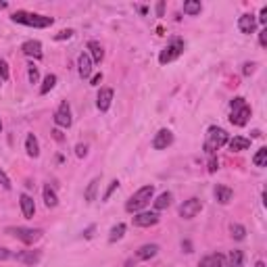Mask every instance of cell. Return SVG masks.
Wrapping results in <instances>:
<instances>
[{
	"label": "cell",
	"instance_id": "cell-22",
	"mask_svg": "<svg viewBox=\"0 0 267 267\" xmlns=\"http://www.w3.org/2000/svg\"><path fill=\"white\" fill-rule=\"evenodd\" d=\"M225 267H245V253L242 250H232L225 259Z\"/></svg>",
	"mask_w": 267,
	"mask_h": 267
},
{
	"label": "cell",
	"instance_id": "cell-17",
	"mask_svg": "<svg viewBox=\"0 0 267 267\" xmlns=\"http://www.w3.org/2000/svg\"><path fill=\"white\" fill-rule=\"evenodd\" d=\"M215 199H217V202H222V205H227V202L234 199V190L223 186V184H217L215 186Z\"/></svg>",
	"mask_w": 267,
	"mask_h": 267
},
{
	"label": "cell",
	"instance_id": "cell-47",
	"mask_svg": "<svg viewBox=\"0 0 267 267\" xmlns=\"http://www.w3.org/2000/svg\"><path fill=\"white\" fill-rule=\"evenodd\" d=\"M125 267H134V259H128V261H125Z\"/></svg>",
	"mask_w": 267,
	"mask_h": 267
},
{
	"label": "cell",
	"instance_id": "cell-43",
	"mask_svg": "<svg viewBox=\"0 0 267 267\" xmlns=\"http://www.w3.org/2000/svg\"><path fill=\"white\" fill-rule=\"evenodd\" d=\"M182 248H184V253H192V242L190 240H184L182 242Z\"/></svg>",
	"mask_w": 267,
	"mask_h": 267
},
{
	"label": "cell",
	"instance_id": "cell-46",
	"mask_svg": "<svg viewBox=\"0 0 267 267\" xmlns=\"http://www.w3.org/2000/svg\"><path fill=\"white\" fill-rule=\"evenodd\" d=\"M92 232H94V225H92V227H88V230L84 232V236H86V238H92Z\"/></svg>",
	"mask_w": 267,
	"mask_h": 267
},
{
	"label": "cell",
	"instance_id": "cell-13",
	"mask_svg": "<svg viewBox=\"0 0 267 267\" xmlns=\"http://www.w3.org/2000/svg\"><path fill=\"white\" fill-rule=\"evenodd\" d=\"M40 257H42L40 250H21V253L15 255V259L23 265H36L38 261H40Z\"/></svg>",
	"mask_w": 267,
	"mask_h": 267
},
{
	"label": "cell",
	"instance_id": "cell-29",
	"mask_svg": "<svg viewBox=\"0 0 267 267\" xmlns=\"http://www.w3.org/2000/svg\"><path fill=\"white\" fill-rule=\"evenodd\" d=\"M123 234H125V223H117V225H113L111 234H109V242H117V240H121V238H123Z\"/></svg>",
	"mask_w": 267,
	"mask_h": 267
},
{
	"label": "cell",
	"instance_id": "cell-10",
	"mask_svg": "<svg viewBox=\"0 0 267 267\" xmlns=\"http://www.w3.org/2000/svg\"><path fill=\"white\" fill-rule=\"evenodd\" d=\"M171 142H174V134L169 130H159L156 136L153 138V148H156V151H165L167 146H171Z\"/></svg>",
	"mask_w": 267,
	"mask_h": 267
},
{
	"label": "cell",
	"instance_id": "cell-7",
	"mask_svg": "<svg viewBox=\"0 0 267 267\" xmlns=\"http://www.w3.org/2000/svg\"><path fill=\"white\" fill-rule=\"evenodd\" d=\"M159 213L156 211H140V213H136L132 217V222L136 227H151V225H156L159 223Z\"/></svg>",
	"mask_w": 267,
	"mask_h": 267
},
{
	"label": "cell",
	"instance_id": "cell-19",
	"mask_svg": "<svg viewBox=\"0 0 267 267\" xmlns=\"http://www.w3.org/2000/svg\"><path fill=\"white\" fill-rule=\"evenodd\" d=\"M156 253H159V245H142L136 250V259H140V261H148V259H153Z\"/></svg>",
	"mask_w": 267,
	"mask_h": 267
},
{
	"label": "cell",
	"instance_id": "cell-4",
	"mask_svg": "<svg viewBox=\"0 0 267 267\" xmlns=\"http://www.w3.org/2000/svg\"><path fill=\"white\" fill-rule=\"evenodd\" d=\"M6 234L9 236H15L17 240H21L23 245H34L42 238V230L40 227H23V225H17V227H6Z\"/></svg>",
	"mask_w": 267,
	"mask_h": 267
},
{
	"label": "cell",
	"instance_id": "cell-24",
	"mask_svg": "<svg viewBox=\"0 0 267 267\" xmlns=\"http://www.w3.org/2000/svg\"><path fill=\"white\" fill-rule=\"evenodd\" d=\"M42 194H44V205L48 207V209H52V207H57V205H59V196H57V192H54V188L44 186Z\"/></svg>",
	"mask_w": 267,
	"mask_h": 267
},
{
	"label": "cell",
	"instance_id": "cell-3",
	"mask_svg": "<svg viewBox=\"0 0 267 267\" xmlns=\"http://www.w3.org/2000/svg\"><path fill=\"white\" fill-rule=\"evenodd\" d=\"M232 115H230V121L234 125H238V128H242V125H246L248 119H250V107L246 105V100L242 96H236L232 100Z\"/></svg>",
	"mask_w": 267,
	"mask_h": 267
},
{
	"label": "cell",
	"instance_id": "cell-1",
	"mask_svg": "<svg viewBox=\"0 0 267 267\" xmlns=\"http://www.w3.org/2000/svg\"><path fill=\"white\" fill-rule=\"evenodd\" d=\"M153 196H155V186L153 184L142 186L140 190H136L130 196L128 202H125V211H128V213H140L142 209L148 207V202L153 200Z\"/></svg>",
	"mask_w": 267,
	"mask_h": 267
},
{
	"label": "cell",
	"instance_id": "cell-44",
	"mask_svg": "<svg viewBox=\"0 0 267 267\" xmlns=\"http://www.w3.org/2000/svg\"><path fill=\"white\" fill-rule=\"evenodd\" d=\"M259 21L267 23V6H263V9H261V17H259Z\"/></svg>",
	"mask_w": 267,
	"mask_h": 267
},
{
	"label": "cell",
	"instance_id": "cell-31",
	"mask_svg": "<svg viewBox=\"0 0 267 267\" xmlns=\"http://www.w3.org/2000/svg\"><path fill=\"white\" fill-rule=\"evenodd\" d=\"M230 232H232V236L236 238V240H245V236H246L245 225H240V223H232L230 225Z\"/></svg>",
	"mask_w": 267,
	"mask_h": 267
},
{
	"label": "cell",
	"instance_id": "cell-36",
	"mask_svg": "<svg viewBox=\"0 0 267 267\" xmlns=\"http://www.w3.org/2000/svg\"><path fill=\"white\" fill-rule=\"evenodd\" d=\"M117 188H119V182H117V179H113V182H111V186H109V190L105 192V196H103V199H105V200H109V196H111V194L117 190Z\"/></svg>",
	"mask_w": 267,
	"mask_h": 267
},
{
	"label": "cell",
	"instance_id": "cell-2",
	"mask_svg": "<svg viewBox=\"0 0 267 267\" xmlns=\"http://www.w3.org/2000/svg\"><path fill=\"white\" fill-rule=\"evenodd\" d=\"M11 19L15 23H21V25H27V27H50L52 25V17H46V15H38V13H27V11H15L11 15Z\"/></svg>",
	"mask_w": 267,
	"mask_h": 267
},
{
	"label": "cell",
	"instance_id": "cell-34",
	"mask_svg": "<svg viewBox=\"0 0 267 267\" xmlns=\"http://www.w3.org/2000/svg\"><path fill=\"white\" fill-rule=\"evenodd\" d=\"M27 77H29V82H31V84H38V80H40V71H38V67L31 65V67H29V71H27Z\"/></svg>",
	"mask_w": 267,
	"mask_h": 267
},
{
	"label": "cell",
	"instance_id": "cell-30",
	"mask_svg": "<svg viewBox=\"0 0 267 267\" xmlns=\"http://www.w3.org/2000/svg\"><path fill=\"white\" fill-rule=\"evenodd\" d=\"M253 163L257 165V167H265V163H267V148H259L257 155L253 156Z\"/></svg>",
	"mask_w": 267,
	"mask_h": 267
},
{
	"label": "cell",
	"instance_id": "cell-41",
	"mask_svg": "<svg viewBox=\"0 0 267 267\" xmlns=\"http://www.w3.org/2000/svg\"><path fill=\"white\" fill-rule=\"evenodd\" d=\"M100 82H103V73H94L92 80H90V84H92V86H98Z\"/></svg>",
	"mask_w": 267,
	"mask_h": 267
},
{
	"label": "cell",
	"instance_id": "cell-9",
	"mask_svg": "<svg viewBox=\"0 0 267 267\" xmlns=\"http://www.w3.org/2000/svg\"><path fill=\"white\" fill-rule=\"evenodd\" d=\"M202 211V202L199 199H188L184 200V205L179 207V217H184V219H192L196 217Z\"/></svg>",
	"mask_w": 267,
	"mask_h": 267
},
{
	"label": "cell",
	"instance_id": "cell-45",
	"mask_svg": "<svg viewBox=\"0 0 267 267\" xmlns=\"http://www.w3.org/2000/svg\"><path fill=\"white\" fill-rule=\"evenodd\" d=\"M163 11H165V2H159V4H156V15L163 17Z\"/></svg>",
	"mask_w": 267,
	"mask_h": 267
},
{
	"label": "cell",
	"instance_id": "cell-5",
	"mask_svg": "<svg viewBox=\"0 0 267 267\" xmlns=\"http://www.w3.org/2000/svg\"><path fill=\"white\" fill-rule=\"evenodd\" d=\"M227 132L223 130V128H209V132H207V140H205V151L209 153V155H213L215 151H219L223 144H227Z\"/></svg>",
	"mask_w": 267,
	"mask_h": 267
},
{
	"label": "cell",
	"instance_id": "cell-37",
	"mask_svg": "<svg viewBox=\"0 0 267 267\" xmlns=\"http://www.w3.org/2000/svg\"><path fill=\"white\" fill-rule=\"evenodd\" d=\"M75 155L80 156V159H82V156H86V155H88V146H86V144H77L75 146Z\"/></svg>",
	"mask_w": 267,
	"mask_h": 267
},
{
	"label": "cell",
	"instance_id": "cell-16",
	"mask_svg": "<svg viewBox=\"0 0 267 267\" xmlns=\"http://www.w3.org/2000/svg\"><path fill=\"white\" fill-rule=\"evenodd\" d=\"M19 202H21V211H23V217L31 219L36 213V205H34V199L29 194H21L19 196Z\"/></svg>",
	"mask_w": 267,
	"mask_h": 267
},
{
	"label": "cell",
	"instance_id": "cell-39",
	"mask_svg": "<svg viewBox=\"0 0 267 267\" xmlns=\"http://www.w3.org/2000/svg\"><path fill=\"white\" fill-rule=\"evenodd\" d=\"M217 167H219V161L213 156V159L209 161V174H213V171H217Z\"/></svg>",
	"mask_w": 267,
	"mask_h": 267
},
{
	"label": "cell",
	"instance_id": "cell-26",
	"mask_svg": "<svg viewBox=\"0 0 267 267\" xmlns=\"http://www.w3.org/2000/svg\"><path fill=\"white\" fill-rule=\"evenodd\" d=\"M171 200H174V196H171V192H163L159 194V199L155 200V211H163V209H167L171 205Z\"/></svg>",
	"mask_w": 267,
	"mask_h": 267
},
{
	"label": "cell",
	"instance_id": "cell-15",
	"mask_svg": "<svg viewBox=\"0 0 267 267\" xmlns=\"http://www.w3.org/2000/svg\"><path fill=\"white\" fill-rule=\"evenodd\" d=\"M255 27H257L255 15H242V17L238 19V29L242 31V34H253Z\"/></svg>",
	"mask_w": 267,
	"mask_h": 267
},
{
	"label": "cell",
	"instance_id": "cell-8",
	"mask_svg": "<svg viewBox=\"0 0 267 267\" xmlns=\"http://www.w3.org/2000/svg\"><path fill=\"white\" fill-rule=\"evenodd\" d=\"M71 121H73L71 119V107H69L67 100H63L57 109V113H54V123H57L59 128H69Z\"/></svg>",
	"mask_w": 267,
	"mask_h": 267
},
{
	"label": "cell",
	"instance_id": "cell-20",
	"mask_svg": "<svg viewBox=\"0 0 267 267\" xmlns=\"http://www.w3.org/2000/svg\"><path fill=\"white\" fill-rule=\"evenodd\" d=\"M88 50H90V59H92V63H103V59H105V50H103V46H100V42L90 40V42H88Z\"/></svg>",
	"mask_w": 267,
	"mask_h": 267
},
{
	"label": "cell",
	"instance_id": "cell-23",
	"mask_svg": "<svg viewBox=\"0 0 267 267\" xmlns=\"http://www.w3.org/2000/svg\"><path fill=\"white\" fill-rule=\"evenodd\" d=\"M25 151L29 156H40V144H38V138L34 136V134H27V138H25Z\"/></svg>",
	"mask_w": 267,
	"mask_h": 267
},
{
	"label": "cell",
	"instance_id": "cell-35",
	"mask_svg": "<svg viewBox=\"0 0 267 267\" xmlns=\"http://www.w3.org/2000/svg\"><path fill=\"white\" fill-rule=\"evenodd\" d=\"M71 36H73V29H63L54 36V40H67V38H71Z\"/></svg>",
	"mask_w": 267,
	"mask_h": 267
},
{
	"label": "cell",
	"instance_id": "cell-42",
	"mask_svg": "<svg viewBox=\"0 0 267 267\" xmlns=\"http://www.w3.org/2000/svg\"><path fill=\"white\" fill-rule=\"evenodd\" d=\"M259 44H261V46L267 44V29H263L261 34H259Z\"/></svg>",
	"mask_w": 267,
	"mask_h": 267
},
{
	"label": "cell",
	"instance_id": "cell-28",
	"mask_svg": "<svg viewBox=\"0 0 267 267\" xmlns=\"http://www.w3.org/2000/svg\"><path fill=\"white\" fill-rule=\"evenodd\" d=\"M54 86H57V75L48 73V75L44 77V84L40 86V94H48V92L54 88Z\"/></svg>",
	"mask_w": 267,
	"mask_h": 267
},
{
	"label": "cell",
	"instance_id": "cell-11",
	"mask_svg": "<svg viewBox=\"0 0 267 267\" xmlns=\"http://www.w3.org/2000/svg\"><path fill=\"white\" fill-rule=\"evenodd\" d=\"M111 103H113V90H111V88H100L98 98H96V107H98V111H100V113L109 111V107H111Z\"/></svg>",
	"mask_w": 267,
	"mask_h": 267
},
{
	"label": "cell",
	"instance_id": "cell-14",
	"mask_svg": "<svg viewBox=\"0 0 267 267\" xmlns=\"http://www.w3.org/2000/svg\"><path fill=\"white\" fill-rule=\"evenodd\" d=\"M199 267H225V257L222 253H213L200 259Z\"/></svg>",
	"mask_w": 267,
	"mask_h": 267
},
{
	"label": "cell",
	"instance_id": "cell-25",
	"mask_svg": "<svg viewBox=\"0 0 267 267\" xmlns=\"http://www.w3.org/2000/svg\"><path fill=\"white\" fill-rule=\"evenodd\" d=\"M98 184H100V178H94L92 182L88 184V188H86V192H84V199L92 202V200H96V192H98Z\"/></svg>",
	"mask_w": 267,
	"mask_h": 267
},
{
	"label": "cell",
	"instance_id": "cell-21",
	"mask_svg": "<svg viewBox=\"0 0 267 267\" xmlns=\"http://www.w3.org/2000/svg\"><path fill=\"white\" fill-rule=\"evenodd\" d=\"M227 144H230V151L240 153V151H248V148H250V140L248 138H242V136H234L232 140H227Z\"/></svg>",
	"mask_w": 267,
	"mask_h": 267
},
{
	"label": "cell",
	"instance_id": "cell-49",
	"mask_svg": "<svg viewBox=\"0 0 267 267\" xmlns=\"http://www.w3.org/2000/svg\"><path fill=\"white\" fill-rule=\"evenodd\" d=\"M0 132H2V121H0Z\"/></svg>",
	"mask_w": 267,
	"mask_h": 267
},
{
	"label": "cell",
	"instance_id": "cell-48",
	"mask_svg": "<svg viewBox=\"0 0 267 267\" xmlns=\"http://www.w3.org/2000/svg\"><path fill=\"white\" fill-rule=\"evenodd\" d=\"M255 267H265V263H263V261H257V265H255Z\"/></svg>",
	"mask_w": 267,
	"mask_h": 267
},
{
	"label": "cell",
	"instance_id": "cell-6",
	"mask_svg": "<svg viewBox=\"0 0 267 267\" xmlns=\"http://www.w3.org/2000/svg\"><path fill=\"white\" fill-rule=\"evenodd\" d=\"M182 52H184V40H182V38H174V40H171V42L161 50L159 63H161V65H167V63L176 61Z\"/></svg>",
	"mask_w": 267,
	"mask_h": 267
},
{
	"label": "cell",
	"instance_id": "cell-18",
	"mask_svg": "<svg viewBox=\"0 0 267 267\" xmlns=\"http://www.w3.org/2000/svg\"><path fill=\"white\" fill-rule=\"evenodd\" d=\"M77 67H80V75L82 77H90L92 75V59L88 52H82L77 59Z\"/></svg>",
	"mask_w": 267,
	"mask_h": 267
},
{
	"label": "cell",
	"instance_id": "cell-38",
	"mask_svg": "<svg viewBox=\"0 0 267 267\" xmlns=\"http://www.w3.org/2000/svg\"><path fill=\"white\" fill-rule=\"evenodd\" d=\"M255 71V63H245V69H242V73L245 75H250Z\"/></svg>",
	"mask_w": 267,
	"mask_h": 267
},
{
	"label": "cell",
	"instance_id": "cell-32",
	"mask_svg": "<svg viewBox=\"0 0 267 267\" xmlns=\"http://www.w3.org/2000/svg\"><path fill=\"white\" fill-rule=\"evenodd\" d=\"M0 186H2L4 188V190H11V179H9V176H6V171L2 169V167H0Z\"/></svg>",
	"mask_w": 267,
	"mask_h": 267
},
{
	"label": "cell",
	"instance_id": "cell-40",
	"mask_svg": "<svg viewBox=\"0 0 267 267\" xmlns=\"http://www.w3.org/2000/svg\"><path fill=\"white\" fill-rule=\"evenodd\" d=\"M9 257H11V250L4 248V246H0V261H4V259H9Z\"/></svg>",
	"mask_w": 267,
	"mask_h": 267
},
{
	"label": "cell",
	"instance_id": "cell-12",
	"mask_svg": "<svg viewBox=\"0 0 267 267\" xmlns=\"http://www.w3.org/2000/svg\"><path fill=\"white\" fill-rule=\"evenodd\" d=\"M21 50H23V54H25V57L42 59V44L38 42V40H27V42H23Z\"/></svg>",
	"mask_w": 267,
	"mask_h": 267
},
{
	"label": "cell",
	"instance_id": "cell-27",
	"mask_svg": "<svg viewBox=\"0 0 267 267\" xmlns=\"http://www.w3.org/2000/svg\"><path fill=\"white\" fill-rule=\"evenodd\" d=\"M200 11H202V4L199 2V0H188V2H184V13L186 15H200Z\"/></svg>",
	"mask_w": 267,
	"mask_h": 267
},
{
	"label": "cell",
	"instance_id": "cell-33",
	"mask_svg": "<svg viewBox=\"0 0 267 267\" xmlns=\"http://www.w3.org/2000/svg\"><path fill=\"white\" fill-rule=\"evenodd\" d=\"M9 80V65H6V61L0 59V82H6Z\"/></svg>",
	"mask_w": 267,
	"mask_h": 267
}]
</instances>
